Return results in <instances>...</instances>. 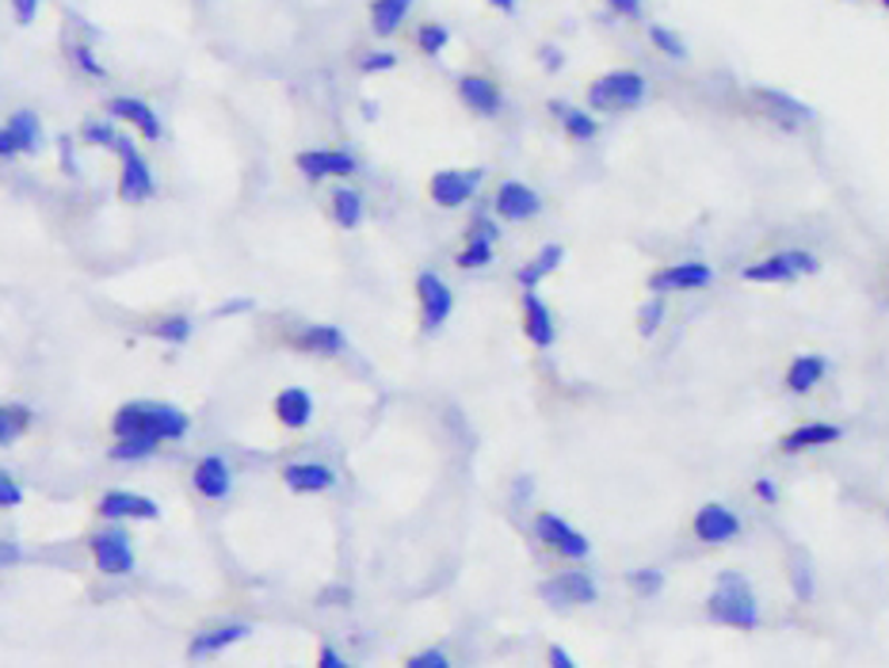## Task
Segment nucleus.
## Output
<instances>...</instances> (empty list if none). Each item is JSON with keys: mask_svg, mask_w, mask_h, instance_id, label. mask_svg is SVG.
Returning <instances> with one entry per match:
<instances>
[{"mask_svg": "<svg viewBox=\"0 0 889 668\" xmlns=\"http://www.w3.org/2000/svg\"><path fill=\"white\" fill-rule=\"evenodd\" d=\"M706 615H711L714 622H722V627H733V630H756L760 627L756 592H752V584L744 581L741 573H733V569L717 573V584H714L711 600H706Z\"/></svg>", "mask_w": 889, "mask_h": 668, "instance_id": "nucleus-1", "label": "nucleus"}, {"mask_svg": "<svg viewBox=\"0 0 889 668\" xmlns=\"http://www.w3.org/2000/svg\"><path fill=\"white\" fill-rule=\"evenodd\" d=\"M115 435H157V440H179L187 432V416L173 405L157 401H130L115 413Z\"/></svg>", "mask_w": 889, "mask_h": 668, "instance_id": "nucleus-2", "label": "nucleus"}, {"mask_svg": "<svg viewBox=\"0 0 889 668\" xmlns=\"http://www.w3.org/2000/svg\"><path fill=\"white\" fill-rule=\"evenodd\" d=\"M649 96V80L634 69H610V73L596 77L588 88V107L592 111H634Z\"/></svg>", "mask_w": 889, "mask_h": 668, "instance_id": "nucleus-3", "label": "nucleus"}, {"mask_svg": "<svg viewBox=\"0 0 889 668\" xmlns=\"http://www.w3.org/2000/svg\"><path fill=\"white\" fill-rule=\"evenodd\" d=\"M817 267H821V261H817L813 253H805V248H787V253H775L760 264H749L744 267V279L749 283H790V279H798V275H817Z\"/></svg>", "mask_w": 889, "mask_h": 668, "instance_id": "nucleus-4", "label": "nucleus"}, {"mask_svg": "<svg viewBox=\"0 0 889 668\" xmlns=\"http://www.w3.org/2000/svg\"><path fill=\"white\" fill-rule=\"evenodd\" d=\"M752 104H756L760 111L783 130H802L813 122V107L802 104L798 96L779 92V88H752Z\"/></svg>", "mask_w": 889, "mask_h": 668, "instance_id": "nucleus-5", "label": "nucleus"}, {"mask_svg": "<svg viewBox=\"0 0 889 668\" xmlns=\"http://www.w3.org/2000/svg\"><path fill=\"white\" fill-rule=\"evenodd\" d=\"M481 180H485L481 168H443V173H436L432 176L436 207L455 210V207H462V203H470L473 195H478Z\"/></svg>", "mask_w": 889, "mask_h": 668, "instance_id": "nucleus-6", "label": "nucleus"}, {"mask_svg": "<svg viewBox=\"0 0 889 668\" xmlns=\"http://www.w3.org/2000/svg\"><path fill=\"white\" fill-rule=\"evenodd\" d=\"M538 596H543L550 608H585V603H596L599 588L588 573H558L554 581L538 584Z\"/></svg>", "mask_w": 889, "mask_h": 668, "instance_id": "nucleus-7", "label": "nucleus"}, {"mask_svg": "<svg viewBox=\"0 0 889 668\" xmlns=\"http://www.w3.org/2000/svg\"><path fill=\"white\" fill-rule=\"evenodd\" d=\"M115 149H119V157H123V173H119V195L127 203H146L149 195H153V173H149V165H146V157L134 149V138H119L115 141Z\"/></svg>", "mask_w": 889, "mask_h": 668, "instance_id": "nucleus-8", "label": "nucleus"}, {"mask_svg": "<svg viewBox=\"0 0 889 668\" xmlns=\"http://www.w3.org/2000/svg\"><path fill=\"white\" fill-rule=\"evenodd\" d=\"M92 554H96L100 573L107 577H123L134 569V542L127 528H107L100 534H92Z\"/></svg>", "mask_w": 889, "mask_h": 668, "instance_id": "nucleus-9", "label": "nucleus"}, {"mask_svg": "<svg viewBox=\"0 0 889 668\" xmlns=\"http://www.w3.org/2000/svg\"><path fill=\"white\" fill-rule=\"evenodd\" d=\"M535 534H538V542H543V547L558 550L561 558H588V550H592L588 534H580L573 523H565L561 515H554V512L538 515Z\"/></svg>", "mask_w": 889, "mask_h": 668, "instance_id": "nucleus-10", "label": "nucleus"}, {"mask_svg": "<svg viewBox=\"0 0 889 668\" xmlns=\"http://www.w3.org/2000/svg\"><path fill=\"white\" fill-rule=\"evenodd\" d=\"M42 146V127L35 111H12L0 130V157H20V154H35Z\"/></svg>", "mask_w": 889, "mask_h": 668, "instance_id": "nucleus-11", "label": "nucleus"}, {"mask_svg": "<svg viewBox=\"0 0 889 668\" xmlns=\"http://www.w3.org/2000/svg\"><path fill=\"white\" fill-rule=\"evenodd\" d=\"M492 210H497V218L527 222V218H535V214L543 210V199H538V191L531 184L505 180L497 187V195H492Z\"/></svg>", "mask_w": 889, "mask_h": 668, "instance_id": "nucleus-12", "label": "nucleus"}, {"mask_svg": "<svg viewBox=\"0 0 889 668\" xmlns=\"http://www.w3.org/2000/svg\"><path fill=\"white\" fill-rule=\"evenodd\" d=\"M417 294H420V310H424V328L432 333V328H439L447 317H451L455 294L436 272H420L417 275Z\"/></svg>", "mask_w": 889, "mask_h": 668, "instance_id": "nucleus-13", "label": "nucleus"}, {"mask_svg": "<svg viewBox=\"0 0 889 668\" xmlns=\"http://www.w3.org/2000/svg\"><path fill=\"white\" fill-rule=\"evenodd\" d=\"M458 96H462V104L470 107L473 115H481V119H497V115L505 111V92H500V85L489 77H478V73L458 77Z\"/></svg>", "mask_w": 889, "mask_h": 668, "instance_id": "nucleus-14", "label": "nucleus"}, {"mask_svg": "<svg viewBox=\"0 0 889 668\" xmlns=\"http://www.w3.org/2000/svg\"><path fill=\"white\" fill-rule=\"evenodd\" d=\"M695 534L706 547H722V542H733L741 534V520L725 504H703L695 512Z\"/></svg>", "mask_w": 889, "mask_h": 668, "instance_id": "nucleus-15", "label": "nucleus"}, {"mask_svg": "<svg viewBox=\"0 0 889 668\" xmlns=\"http://www.w3.org/2000/svg\"><path fill=\"white\" fill-rule=\"evenodd\" d=\"M714 283V267L711 264H672V267H661L657 275L649 279V287L657 294H668V291H703Z\"/></svg>", "mask_w": 889, "mask_h": 668, "instance_id": "nucleus-16", "label": "nucleus"}, {"mask_svg": "<svg viewBox=\"0 0 889 668\" xmlns=\"http://www.w3.org/2000/svg\"><path fill=\"white\" fill-rule=\"evenodd\" d=\"M100 515L104 520H157L160 508L157 501L141 493H127V489H111L100 497Z\"/></svg>", "mask_w": 889, "mask_h": 668, "instance_id": "nucleus-17", "label": "nucleus"}, {"mask_svg": "<svg viewBox=\"0 0 889 668\" xmlns=\"http://www.w3.org/2000/svg\"><path fill=\"white\" fill-rule=\"evenodd\" d=\"M299 168L310 180H325V176H352L359 160L344 149H305L299 154Z\"/></svg>", "mask_w": 889, "mask_h": 668, "instance_id": "nucleus-18", "label": "nucleus"}, {"mask_svg": "<svg viewBox=\"0 0 889 668\" xmlns=\"http://www.w3.org/2000/svg\"><path fill=\"white\" fill-rule=\"evenodd\" d=\"M107 111L115 115V119H127L130 127H138V134H146V138H160V119H157V111L146 104V100H138V96H115V100H107Z\"/></svg>", "mask_w": 889, "mask_h": 668, "instance_id": "nucleus-19", "label": "nucleus"}, {"mask_svg": "<svg viewBox=\"0 0 889 668\" xmlns=\"http://www.w3.org/2000/svg\"><path fill=\"white\" fill-rule=\"evenodd\" d=\"M283 481L291 493H325V489L336 485V474L321 462H291L283 470Z\"/></svg>", "mask_w": 889, "mask_h": 668, "instance_id": "nucleus-20", "label": "nucleus"}, {"mask_svg": "<svg viewBox=\"0 0 889 668\" xmlns=\"http://www.w3.org/2000/svg\"><path fill=\"white\" fill-rule=\"evenodd\" d=\"M195 489L206 497V501H222V497L229 493V485H233V474H229V466H226V459H218V454H206V459H199V466H195Z\"/></svg>", "mask_w": 889, "mask_h": 668, "instance_id": "nucleus-21", "label": "nucleus"}, {"mask_svg": "<svg viewBox=\"0 0 889 668\" xmlns=\"http://www.w3.org/2000/svg\"><path fill=\"white\" fill-rule=\"evenodd\" d=\"M524 333L535 347H550L554 344V314L546 310V302L538 298L535 291L524 294Z\"/></svg>", "mask_w": 889, "mask_h": 668, "instance_id": "nucleus-22", "label": "nucleus"}, {"mask_svg": "<svg viewBox=\"0 0 889 668\" xmlns=\"http://www.w3.org/2000/svg\"><path fill=\"white\" fill-rule=\"evenodd\" d=\"M840 428L837 424H802L794 428V432H787L783 440H779V448L787 454H798V451H810V448H824V443H837L840 440Z\"/></svg>", "mask_w": 889, "mask_h": 668, "instance_id": "nucleus-23", "label": "nucleus"}, {"mask_svg": "<svg viewBox=\"0 0 889 668\" xmlns=\"http://www.w3.org/2000/svg\"><path fill=\"white\" fill-rule=\"evenodd\" d=\"M275 416H280V424L286 428H305L313 416V397L299 386L283 390V394L275 397Z\"/></svg>", "mask_w": 889, "mask_h": 668, "instance_id": "nucleus-24", "label": "nucleus"}, {"mask_svg": "<svg viewBox=\"0 0 889 668\" xmlns=\"http://www.w3.org/2000/svg\"><path fill=\"white\" fill-rule=\"evenodd\" d=\"M824 371H829V363H824L821 355H798L787 371V390L790 394H810L817 382L824 379Z\"/></svg>", "mask_w": 889, "mask_h": 668, "instance_id": "nucleus-25", "label": "nucleus"}, {"mask_svg": "<svg viewBox=\"0 0 889 668\" xmlns=\"http://www.w3.org/2000/svg\"><path fill=\"white\" fill-rule=\"evenodd\" d=\"M550 115H558L565 134H569V138H577V141H592L599 134L596 115H588L585 107H569L561 100H550Z\"/></svg>", "mask_w": 889, "mask_h": 668, "instance_id": "nucleus-26", "label": "nucleus"}, {"mask_svg": "<svg viewBox=\"0 0 889 668\" xmlns=\"http://www.w3.org/2000/svg\"><path fill=\"white\" fill-rule=\"evenodd\" d=\"M294 344L313 355H340L344 352V333H340L336 325H310L294 336Z\"/></svg>", "mask_w": 889, "mask_h": 668, "instance_id": "nucleus-27", "label": "nucleus"}, {"mask_svg": "<svg viewBox=\"0 0 889 668\" xmlns=\"http://www.w3.org/2000/svg\"><path fill=\"white\" fill-rule=\"evenodd\" d=\"M561 261H565V248H561V245H543V248H538V256H535L531 264H524V267H519V275H516V279H519V287H527V291H531L538 279H546V275H550V272H558Z\"/></svg>", "mask_w": 889, "mask_h": 668, "instance_id": "nucleus-28", "label": "nucleus"}, {"mask_svg": "<svg viewBox=\"0 0 889 668\" xmlns=\"http://www.w3.org/2000/svg\"><path fill=\"white\" fill-rule=\"evenodd\" d=\"M241 638H248V627H245V622H226V627L206 630V635L195 638V641H192V657L218 654V649H226V646H233V641H241Z\"/></svg>", "mask_w": 889, "mask_h": 668, "instance_id": "nucleus-29", "label": "nucleus"}, {"mask_svg": "<svg viewBox=\"0 0 889 668\" xmlns=\"http://www.w3.org/2000/svg\"><path fill=\"white\" fill-rule=\"evenodd\" d=\"M412 0H371V23L379 35H393L409 16Z\"/></svg>", "mask_w": 889, "mask_h": 668, "instance_id": "nucleus-30", "label": "nucleus"}, {"mask_svg": "<svg viewBox=\"0 0 889 668\" xmlns=\"http://www.w3.org/2000/svg\"><path fill=\"white\" fill-rule=\"evenodd\" d=\"M332 218L344 229H355L363 222V195L352 191V187H336L332 191Z\"/></svg>", "mask_w": 889, "mask_h": 668, "instance_id": "nucleus-31", "label": "nucleus"}, {"mask_svg": "<svg viewBox=\"0 0 889 668\" xmlns=\"http://www.w3.org/2000/svg\"><path fill=\"white\" fill-rule=\"evenodd\" d=\"M157 435H119V443L111 448L115 462H134V459H149L157 451Z\"/></svg>", "mask_w": 889, "mask_h": 668, "instance_id": "nucleus-32", "label": "nucleus"}, {"mask_svg": "<svg viewBox=\"0 0 889 668\" xmlns=\"http://www.w3.org/2000/svg\"><path fill=\"white\" fill-rule=\"evenodd\" d=\"M31 421H35V413L27 405H16V401L12 405H4L0 409V443H12Z\"/></svg>", "mask_w": 889, "mask_h": 668, "instance_id": "nucleus-33", "label": "nucleus"}, {"mask_svg": "<svg viewBox=\"0 0 889 668\" xmlns=\"http://www.w3.org/2000/svg\"><path fill=\"white\" fill-rule=\"evenodd\" d=\"M649 42L664 53V58H672V61H687L691 58L687 47H684V39H680L676 31H668V27H661V23H649Z\"/></svg>", "mask_w": 889, "mask_h": 668, "instance_id": "nucleus-34", "label": "nucleus"}, {"mask_svg": "<svg viewBox=\"0 0 889 668\" xmlns=\"http://www.w3.org/2000/svg\"><path fill=\"white\" fill-rule=\"evenodd\" d=\"M417 42H420V50L424 53H432V58H439L447 47H451V31H447L443 23H424L417 31Z\"/></svg>", "mask_w": 889, "mask_h": 668, "instance_id": "nucleus-35", "label": "nucleus"}, {"mask_svg": "<svg viewBox=\"0 0 889 668\" xmlns=\"http://www.w3.org/2000/svg\"><path fill=\"white\" fill-rule=\"evenodd\" d=\"M492 264V240H470V245L458 253V267H466V272H478V267H489Z\"/></svg>", "mask_w": 889, "mask_h": 668, "instance_id": "nucleus-36", "label": "nucleus"}, {"mask_svg": "<svg viewBox=\"0 0 889 668\" xmlns=\"http://www.w3.org/2000/svg\"><path fill=\"white\" fill-rule=\"evenodd\" d=\"M187 336H192V321H187L184 314H173V317H165L157 325V341H168V344H184Z\"/></svg>", "mask_w": 889, "mask_h": 668, "instance_id": "nucleus-37", "label": "nucleus"}, {"mask_svg": "<svg viewBox=\"0 0 889 668\" xmlns=\"http://www.w3.org/2000/svg\"><path fill=\"white\" fill-rule=\"evenodd\" d=\"M661 321H664V298L657 294V298H649L642 306V314H637V333L642 336H653L661 328Z\"/></svg>", "mask_w": 889, "mask_h": 668, "instance_id": "nucleus-38", "label": "nucleus"}, {"mask_svg": "<svg viewBox=\"0 0 889 668\" xmlns=\"http://www.w3.org/2000/svg\"><path fill=\"white\" fill-rule=\"evenodd\" d=\"M626 581L634 584V592L653 596V592H661V588H664V573H661V569H631V573H626Z\"/></svg>", "mask_w": 889, "mask_h": 668, "instance_id": "nucleus-39", "label": "nucleus"}, {"mask_svg": "<svg viewBox=\"0 0 889 668\" xmlns=\"http://www.w3.org/2000/svg\"><path fill=\"white\" fill-rule=\"evenodd\" d=\"M790 581H794V596L798 600H813V566L805 558L794 561V573H790Z\"/></svg>", "mask_w": 889, "mask_h": 668, "instance_id": "nucleus-40", "label": "nucleus"}, {"mask_svg": "<svg viewBox=\"0 0 889 668\" xmlns=\"http://www.w3.org/2000/svg\"><path fill=\"white\" fill-rule=\"evenodd\" d=\"M80 138L88 141V146H115L119 141V134H115L111 122H85V130H80Z\"/></svg>", "mask_w": 889, "mask_h": 668, "instance_id": "nucleus-41", "label": "nucleus"}, {"mask_svg": "<svg viewBox=\"0 0 889 668\" xmlns=\"http://www.w3.org/2000/svg\"><path fill=\"white\" fill-rule=\"evenodd\" d=\"M74 61H77L80 73H88V77H107V69L100 66V58H96V53L88 50V47H74Z\"/></svg>", "mask_w": 889, "mask_h": 668, "instance_id": "nucleus-42", "label": "nucleus"}, {"mask_svg": "<svg viewBox=\"0 0 889 668\" xmlns=\"http://www.w3.org/2000/svg\"><path fill=\"white\" fill-rule=\"evenodd\" d=\"M470 240H492V245H497V240H500L497 222H492L489 214H478V218L470 222Z\"/></svg>", "mask_w": 889, "mask_h": 668, "instance_id": "nucleus-43", "label": "nucleus"}, {"mask_svg": "<svg viewBox=\"0 0 889 668\" xmlns=\"http://www.w3.org/2000/svg\"><path fill=\"white\" fill-rule=\"evenodd\" d=\"M398 66V58H393L390 50H374V53H367L363 61H359V69L363 73H385V69H393Z\"/></svg>", "mask_w": 889, "mask_h": 668, "instance_id": "nucleus-44", "label": "nucleus"}, {"mask_svg": "<svg viewBox=\"0 0 889 668\" xmlns=\"http://www.w3.org/2000/svg\"><path fill=\"white\" fill-rule=\"evenodd\" d=\"M447 665H451V657L443 649H424V654L409 657V668H447Z\"/></svg>", "mask_w": 889, "mask_h": 668, "instance_id": "nucleus-45", "label": "nucleus"}, {"mask_svg": "<svg viewBox=\"0 0 889 668\" xmlns=\"http://www.w3.org/2000/svg\"><path fill=\"white\" fill-rule=\"evenodd\" d=\"M538 61H543L546 73H558V69L565 66V53H561L558 47H550V42H546V47H538Z\"/></svg>", "mask_w": 889, "mask_h": 668, "instance_id": "nucleus-46", "label": "nucleus"}, {"mask_svg": "<svg viewBox=\"0 0 889 668\" xmlns=\"http://www.w3.org/2000/svg\"><path fill=\"white\" fill-rule=\"evenodd\" d=\"M20 501H23V493H20V485H16V478H8V474H4V478H0V504H4V508H16Z\"/></svg>", "mask_w": 889, "mask_h": 668, "instance_id": "nucleus-47", "label": "nucleus"}, {"mask_svg": "<svg viewBox=\"0 0 889 668\" xmlns=\"http://www.w3.org/2000/svg\"><path fill=\"white\" fill-rule=\"evenodd\" d=\"M35 12H39V0H12V16H16V23H20V27L31 23Z\"/></svg>", "mask_w": 889, "mask_h": 668, "instance_id": "nucleus-48", "label": "nucleus"}, {"mask_svg": "<svg viewBox=\"0 0 889 668\" xmlns=\"http://www.w3.org/2000/svg\"><path fill=\"white\" fill-rule=\"evenodd\" d=\"M58 149H61V168H66L69 176H77V160H74V138H69V134H61V138H58Z\"/></svg>", "mask_w": 889, "mask_h": 668, "instance_id": "nucleus-49", "label": "nucleus"}, {"mask_svg": "<svg viewBox=\"0 0 889 668\" xmlns=\"http://www.w3.org/2000/svg\"><path fill=\"white\" fill-rule=\"evenodd\" d=\"M607 8L615 16H626V20H634V16H642V0H607Z\"/></svg>", "mask_w": 889, "mask_h": 668, "instance_id": "nucleus-50", "label": "nucleus"}, {"mask_svg": "<svg viewBox=\"0 0 889 668\" xmlns=\"http://www.w3.org/2000/svg\"><path fill=\"white\" fill-rule=\"evenodd\" d=\"M752 489H756L760 501H768V504H775V501H779V485H775V481H771V478H760Z\"/></svg>", "mask_w": 889, "mask_h": 668, "instance_id": "nucleus-51", "label": "nucleus"}, {"mask_svg": "<svg viewBox=\"0 0 889 668\" xmlns=\"http://www.w3.org/2000/svg\"><path fill=\"white\" fill-rule=\"evenodd\" d=\"M245 310H253V298H233V302H226V306L214 310V314H218V317H233V314H245Z\"/></svg>", "mask_w": 889, "mask_h": 668, "instance_id": "nucleus-52", "label": "nucleus"}, {"mask_svg": "<svg viewBox=\"0 0 889 668\" xmlns=\"http://www.w3.org/2000/svg\"><path fill=\"white\" fill-rule=\"evenodd\" d=\"M546 661H550L554 668H573V657L565 654L561 646H550V649H546Z\"/></svg>", "mask_w": 889, "mask_h": 668, "instance_id": "nucleus-53", "label": "nucleus"}, {"mask_svg": "<svg viewBox=\"0 0 889 668\" xmlns=\"http://www.w3.org/2000/svg\"><path fill=\"white\" fill-rule=\"evenodd\" d=\"M321 668H344V657L332 646H321Z\"/></svg>", "mask_w": 889, "mask_h": 668, "instance_id": "nucleus-54", "label": "nucleus"}, {"mask_svg": "<svg viewBox=\"0 0 889 668\" xmlns=\"http://www.w3.org/2000/svg\"><path fill=\"white\" fill-rule=\"evenodd\" d=\"M0 558H4V566H12V561H20V547H16V542L8 539L4 547H0Z\"/></svg>", "mask_w": 889, "mask_h": 668, "instance_id": "nucleus-55", "label": "nucleus"}, {"mask_svg": "<svg viewBox=\"0 0 889 668\" xmlns=\"http://www.w3.org/2000/svg\"><path fill=\"white\" fill-rule=\"evenodd\" d=\"M516 501H531V478L516 481Z\"/></svg>", "mask_w": 889, "mask_h": 668, "instance_id": "nucleus-56", "label": "nucleus"}, {"mask_svg": "<svg viewBox=\"0 0 889 668\" xmlns=\"http://www.w3.org/2000/svg\"><path fill=\"white\" fill-rule=\"evenodd\" d=\"M321 600H325V603H332V600H348V592H344V588H329V592H321Z\"/></svg>", "mask_w": 889, "mask_h": 668, "instance_id": "nucleus-57", "label": "nucleus"}, {"mask_svg": "<svg viewBox=\"0 0 889 668\" xmlns=\"http://www.w3.org/2000/svg\"><path fill=\"white\" fill-rule=\"evenodd\" d=\"M489 4H497L500 12H516V0H489Z\"/></svg>", "mask_w": 889, "mask_h": 668, "instance_id": "nucleus-58", "label": "nucleus"}, {"mask_svg": "<svg viewBox=\"0 0 889 668\" xmlns=\"http://www.w3.org/2000/svg\"><path fill=\"white\" fill-rule=\"evenodd\" d=\"M882 8H889V0H882Z\"/></svg>", "mask_w": 889, "mask_h": 668, "instance_id": "nucleus-59", "label": "nucleus"}]
</instances>
